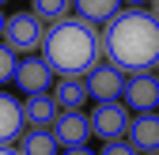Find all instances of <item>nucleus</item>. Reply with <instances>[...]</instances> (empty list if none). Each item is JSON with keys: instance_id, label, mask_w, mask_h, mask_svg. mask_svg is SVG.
<instances>
[{"instance_id": "nucleus-1", "label": "nucleus", "mask_w": 159, "mask_h": 155, "mask_svg": "<svg viewBox=\"0 0 159 155\" xmlns=\"http://www.w3.org/2000/svg\"><path fill=\"white\" fill-rule=\"evenodd\" d=\"M102 49L125 76L159 68V19L144 8H121L102 27Z\"/></svg>"}, {"instance_id": "nucleus-2", "label": "nucleus", "mask_w": 159, "mask_h": 155, "mask_svg": "<svg viewBox=\"0 0 159 155\" xmlns=\"http://www.w3.org/2000/svg\"><path fill=\"white\" fill-rule=\"evenodd\" d=\"M42 61L61 80H87L95 64H102V30L84 15H68L46 30Z\"/></svg>"}, {"instance_id": "nucleus-3", "label": "nucleus", "mask_w": 159, "mask_h": 155, "mask_svg": "<svg viewBox=\"0 0 159 155\" xmlns=\"http://www.w3.org/2000/svg\"><path fill=\"white\" fill-rule=\"evenodd\" d=\"M129 125H133V110L121 99L117 102H95V110H91V132L102 144L129 140Z\"/></svg>"}, {"instance_id": "nucleus-4", "label": "nucleus", "mask_w": 159, "mask_h": 155, "mask_svg": "<svg viewBox=\"0 0 159 155\" xmlns=\"http://www.w3.org/2000/svg\"><path fill=\"white\" fill-rule=\"evenodd\" d=\"M46 23L38 19L34 11H15L8 15V27H4V46L15 53H38L46 42Z\"/></svg>"}, {"instance_id": "nucleus-5", "label": "nucleus", "mask_w": 159, "mask_h": 155, "mask_svg": "<svg viewBox=\"0 0 159 155\" xmlns=\"http://www.w3.org/2000/svg\"><path fill=\"white\" fill-rule=\"evenodd\" d=\"M49 132H53V140L61 148H87V140L95 136L91 132V113H84V110H61Z\"/></svg>"}, {"instance_id": "nucleus-6", "label": "nucleus", "mask_w": 159, "mask_h": 155, "mask_svg": "<svg viewBox=\"0 0 159 155\" xmlns=\"http://www.w3.org/2000/svg\"><path fill=\"white\" fill-rule=\"evenodd\" d=\"M121 102H125L133 113H159V76H155V72L129 76Z\"/></svg>"}, {"instance_id": "nucleus-7", "label": "nucleus", "mask_w": 159, "mask_h": 155, "mask_svg": "<svg viewBox=\"0 0 159 155\" xmlns=\"http://www.w3.org/2000/svg\"><path fill=\"white\" fill-rule=\"evenodd\" d=\"M125 83H129V76L117 68V64H95L91 76H87V95L95 102H117L125 95Z\"/></svg>"}, {"instance_id": "nucleus-8", "label": "nucleus", "mask_w": 159, "mask_h": 155, "mask_svg": "<svg viewBox=\"0 0 159 155\" xmlns=\"http://www.w3.org/2000/svg\"><path fill=\"white\" fill-rule=\"evenodd\" d=\"M53 76L57 72L42 61V57H27V61H19V68H15V87L23 95H49Z\"/></svg>"}, {"instance_id": "nucleus-9", "label": "nucleus", "mask_w": 159, "mask_h": 155, "mask_svg": "<svg viewBox=\"0 0 159 155\" xmlns=\"http://www.w3.org/2000/svg\"><path fill=\"white\" fill-rule=\"evenodd\" d=\"M27 117H23V102H15L11 95H0V148H15V140H23Z\"/></svg>"}, {"instance_id": "nucleus-10", "label": "nucleus", "mask_w": 159, "mask_h": 155, "mask_svg": "<svg viewBox=\"0 0 159 155\" xmlns=\"http://www.w3.org/2000/svg\"><path fill=\"white\" fill-rule=\"evenodd\" d=\"M129 144L140 155L159 151V113H136L129 125Z\"/></svg>"}, {"instance_id": "nucleus-11", "label": "nucleus", "mask_w": 159, "mask_h": 155, "mask_svg": "<svg viewBox=\"0 0 159 155\" xmlns=\"http://www.w3.org/2000/svg\"><path fill=\"white\" fill-rule=\"evenodd\" d=\"M57 113H61V106H57L53 95H27V102H23L27 129H53Z\"/></svg>"}, {"instance_id": "nucleus-12", "label": "nucleus", "mask_w": 159, "mask_h": 155, "mask_svg": "<svg viewBox=\"0 0 159 155\" xmlns=\"http://www.w3.org/2000/svg\"><path fill=\"white\" fill-rule=\"evenodd\" d=\"M53 99L61 110H84V102L91 99L87 95V80H57L53 83Z\"/></svg>"}, {"instance_id": "nucleus-13", "label": "nucleus", "mask_w": 159, "mask_h": 155, "mask_svg": "<svg viewBox=\"0 0 159 155\" xmlns=\"http://www.w3.org/2000/svg\"><path fill=\"white\" fill-rule=\"evenodd\" d=\"M121 4H125V0H76V15H84L87 19V23H110V19L117 15V11H121Z\"/></svg>"}, {"instance_id": "nucleus-14", "label": "nucleus", "mask_w": 159, "mask_h": 155, "mask_svg": "<svg viewBox=\"0 0 159 155\" xmlns=\"http://www.w3.org/2000/svg\"><path fill=\"white\" fill-rule=\"evenodd\" d=\"M57 148H61V144L53 140L49 129H27L23 140H19V151H23V155H61Z\"/></svg>"}, {"instance_id": "nucleus-15", "label": "nucleus", "mask_w": 159, "mask_h": 155, "mask_svg": "<svg viewBox=\"0 0 159 155\" xmlns=\"http://www.w3.org/2000/svg\"><path fill=\"white\" fill-rule=\"evenodd\" d=\"M34 4V15L42 19V23H61V19H68L72 15V8H76V0H30Z\"/></svg>"}, {"instance_id": "nucleus-16", "label": "nucleus", "mask_w": 159, "mask_h": 155, "mask_svg": "<svg viewBox=\"0 0 159 155\" xmlns=\"http://www.w3.org/2000/svg\"><path fill=\"white\" fill-rule=\"evenodd\" d=\"M15 68H19V61H15V49H8L4 42H0V83L15 80Z\"/></svg>"}, {"instance_id": "nucleus-17", "label": "nucleus", "mask_w": 159, "mask_h": 155, "mask_svg": "<svg viewBox=\"0 0 159 155\" xmlns=\"http://www.w3.org/2000/svg\"><path fill=\"white\" fill-rule=\"evenodd\" d=\"M98 155H140V151H136L129 140H114V144H106V148L98 151Z\"/></svg>"}, {"instance_id": "nucleus-18", "label": "nucleus", "mask_w": 159, "mask_h": 155, "mask_svg": "<svg viewBox=\"0 0 159 155\" xmlns=\"http://www.w3.org/2000/svg\"><path fill=\"white\" fill-rule=\"evenodd\" d=\"M61 155H95V151H91V148H65Z\"/></svg>"}, {"instance_id": "nucleus-19", "label": "nucleus", "mask_w": 159, "mask_h": 155, "mask_svg": "<svg viewBox=\"0 0 159 155\" xmlns=\"http://www.w3.org/2000/svg\"><path fill=\"white\" fill-rule=\"evenodd\" d=\"M129 8H140V4H152V0H125Z\"/></svg>"}, {"instance_id": "nucleus-20", "label": "nucleus", "mask_w": 159, "mask_h": 155, "mask_svg": "<svg viewBox=\"0 0 159 155\" xmlns=\"http://www.w3.org/2000/svg\"><path fill=\"white\" fill-rule=\"evenodd\" d=\"M4 27H8V15L0 11V38H4Z\"/></svg>"}, {"instance_id": "nucleus-21", "label": "nucleus", "mask_w": 159, "mask_h": 155, "mask_svg": "<svg viewBox=\"0 0 159 155\" xmlns=\"http://www.w3.org/2000/svg\"><path fill=\"white\" fill-rule=\"evenodd\" d=\"M0 155H23V151H15V148H0Z\"/></svg>"}, {"instance_id": "nucleus-22", "label": "nucleus", "mask_w": 159, "mask_h": 155, "mask_svg": "<svg viewBox=\"0 0 159 155\" xmlns=\"http://www.w3.org/2000/svg\"><path fill=\"white\" fill-rule=\"evenodd\" d=\"M152 15H155V19H159V0H152Z\"/></svg>"}, {"instance_id": "nucleus-23", "label": "nucleus", "mask_w": 159, "mask_h": 155, "mask_svg": "<svg viewBox=\"0 0 159 155\" xmlns=\"http://www.w3.org/2000/svg\"><path fill=\"white\" fill-rule=\"evenodd\" d=\"M0 4H8V0H0Z\"/></svg>"}, {"instance_id": "nucleus-24", "label": "nucleus", "mask_w": 159, "mask_h": 155, "mask_svg": "<svg viewBox=\"0 0 159 155\" xmlns=\"http://www.w3.org/2000/svg\"><path fill=\"white\" fill-rule=\"evenodd\" d=\"M155 76H159V68H155Z\"/></svg>"}, {"instance_id": "nucleus-25", "label": "nucleus", "mask_w": 159, "mask_h": 155, "mask_svg": "<svg viewBox=\"0 0 159 155\" xmlns=\"http://www.w3.org/2000/svg\"><path fill=\"white\" fill-rule=\"evenodd\" d=\"M152 155H159V151H152Z\"/></svg>"}]
</instances>
